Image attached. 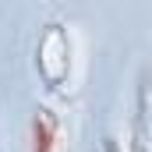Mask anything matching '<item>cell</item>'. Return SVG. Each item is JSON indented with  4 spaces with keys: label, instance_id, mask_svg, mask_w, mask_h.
<instances>
[{
    "label": "cell",
    "instance_id": "cell-1",
    "mask_svg": "<svg viewBox=\"0 0 152 152\" xmlns=\"http://www.w3.org/2000/svg\"><path fill=\"white\" fill-rule=\"evenodd\" d=\"M53 149V124L42 117L32 124V152H50Z\"/></svg>",
    "mask_w": 152,
    "mask_h": 152
}]
</instances>
